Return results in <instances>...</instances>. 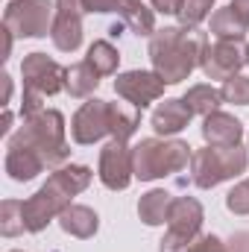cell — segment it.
Masks as SVG:
<instances>
[{
  "label": "cell",
  "mask_w": 249,
  "mask_h": 252,
  "mask_svg": "<svg viewBox=\"0 0 249 252\" xmlns=\"http://www.w3.org/2000/svg\"><path fill=\"white\" fill-rule=\"evenodd\" d=\"M91 179H94V173L85 164H62V167H56L41 188L30 199H24V226H27V232L38 235L53 220H59V214L73 202V196L91 185Z\"/></svg>",
  "instance_id": "cell-1"
},
{
  "label": "cell",
  "mask_w": 249,
  "mask_h": 252,
  "mask_svg": "<svg viewBox=\"0 0 249 252\" xmlns=\"http://www.w3.org/2000/svg\"><path fill=\"white\" fill-rule=\"evenodd\" d=\"M205 47H208V38L202 30H190L182 24L164 27V30H156V35L150 38V62L167 85H179L199 67Z\"/></svg>",
  "instance_id": "cell-2"
},
{
  "label": "cell",
  "mask_w": 249,
  "mask_h": 252,
  "mask_svg": "<svg viewBox=\"0 0 249 252\" xmlns=\"http://www.w3.org/2000/svg\"><path fill=\"white\" fill-rule=\"evenodd\" d=\"M9 144L35 153L47 170L62 167L70 158V144L64 138V115L56 109H44V112L27 118L24 126L9 138Z\"/></svg>",
  "instance_id": "cell-3"
},
{
  "label": "cell",
  "mask_w": 249,
  "mask_h": 252,
  "mask_svg": "<svg viewBox=\"0 0 249 252\" xmlns=\"http://www.w3.org/2000/svg\"><path fill=\"white\" fill-rule=\"evenodd\" d=\"M193 153L187 147V141L179 138H144L141 144L132 147V167H135V179L141 182H153V179H164L173 176L179 170H185L190 164Z\"/></svg>",
  "instance_id": "cell-4"
},
{
  "label": "cell",
  "mask_w": 249,
  "mask_h": 252,
  "mask_svg": "<svg viewBox=\"0 0 249 252\" xmlns=\"http://www.w3.org/2000/svg\"><path fill=\"white\" fill-rule=\"evenodd\" d=\"M24 76V100H21V118H32L44 112V100L67 88V67L47 59L44 53H30L21 62Z\"/></svg>",
  "instance_id": "cell-5"
},
{
  "label": "cell",
  "mask_w": 249,
  "mask_h": 252,
  "mask_svg": "<svg viewBox=\"0 0 249 252\" xmlns=\"http://www.w3.org/2000/svg\"><path fill=\"white\" fill-rule=\"evenodd\" d=\"M249 167V150L238 147H202L190 158V182L196 188L208 190L217 188L220 182H229L241 176Z\"/></svg>",
  "instance_id": "cell-6"
},
{
  "label": "cell",
  "mask_w": 249,
  "mask_h": 252,
  "mask_svg": "<svg viewBox=\"0 0 249 252\" xmlns=\"http://www.w3.org/2000/svg\"><path fill=\"white\" fill-rule=\"evenodd\" d=\"M53 0H9L3 9V27L18 38H44L53 30Z\"/></svg>",
  "instance_id": "cell-7"
},
{
  "label": "cell",
  "mask_w": 249,
  "mask_h": 252,
  "mask_svg": "<svg viewBox=\"0 0 249 252\" xmlns=\"http://www.w3.org/2000/svg\"><path fill=\"white\" fill-rule=\"evenodd\" d=\"M112 126H115V103L88 97V103H82L70 121V138L82 147H91L103 138H112Z\"/></svg>",
  "instance_id": "cell-8"
},
{
  "label": "cell",
  "mask_w": 249,
  "mask_h": 252,
  "mask_svg": "<svg viewBox=\"0 0 249 252\" xmlns=\"http://www.w3.org/2000/svg\"><path fill=\"white\" fill-rule=\"evenodd\" d=\"M100 182L109 190H126L135 179V167H132V147L129 141L112 138L103 150H100V167H97Z\"/></svg>",
  "instance_id": "cell-9"
},
{
  "label": "cell",
  "mask_w": 249,
  "mask_h": 252,
  "mask_svg": "<svg viewBox=\"0 0 249 252\" xmlns=\"http://www.w3.org/2000/svg\"><path fill=\"white\" fill-rule=\"evenodd\" d=\"M164 85L167 82L156 70H126L115 79L118 97H124L132 109H147L150 103H156L164 94Z\"/></svg>",
  "instance_id": "cell-10"
},
{
  "label": "cell",
  "mask_w": 249,
  "mask_h": 252,
  "mask_svg": "<svg viewBox=\"0 0 249 252\" xmlns=\"http://www.w3.org/2000/svg\"><path fill=\"white\" fill-rule=\"evenodd\" d=\"M244 64H247V44L244 41H217V44L205 47L199 70L208 79H223L226 82V79L238 76V70Z\"/></svg>",
  "instance_id": "cell-11"
},
{
  "label": "cell",
  "mask_w": 249,
  "mask_h": 252,
  "mask_svg": "<svg viewBox=\"0 0 249 252\" xmlns=\"http://www.w3.org/2000/svg\"><path fill=\"white\" fill-rule=\"evenodd\" d=\"M202 138L208 147H238L244 141V124L235 115L217 109L202 118Z\"/></svg>",
  "instance_id": "cell-12"
},
{
  "label": "cell",
  "mask_w": 249,
  "mask_h": 252,
  "mask_svg": "<svg viewBox=\"0 0 249 252\" xmlns=\"http://www.w3.org/2000/svg\"><path fill=\"white\" fill-rule=\"evenodd\" d=\"M190 118H193V112L185 106L182 97H167L164 103H158V109L153 112L150 124L156 129V135L170 138V135H179V132L190 124Z\"/></svg>",
  "instance_id": "cell-13"
},
{
  "label": "cell",
  "mask_w": 249,
  "mask_h": 252,
  "mask_svg": "<svg viewBox=\"0 0 249 252\" xmlns=\"http://www.w3.org/2000/svg\"><path fill=\"white\" fill-rule=\"evenodd\" d=\"M202 220H205V211H202V205H199L193 196H176V199L170 202V214H167L170 232L196 238L199 229H202Z\"/></svg>",
  "instance_id": "cell-14"
},
{
  "label": "cell",
  "mask_w": 249,
  "mask_h": 252,
  "mask_svg": "<svg viewBox=\"0 0 249 252\" xmlns=\"http://www.w3.org/2000/svg\"><path fill=\"white\" fill-rule=\"evenodd\" d=\"M59 226H62L64 235L79 238V241H88V238L97 235V229H100V217L94 214V208L70 202L62 214H59Z\"/></svg>",
  "instance_id": "cell-15"
},
{
  "label": "cell",
  "mask_w": 249,
  "mask_h": 252,
  "mask_svg": "<svg viewBox=\"0 0 249 252\" xmlns=\"http://www.w3.org/2000/svg\"><path fill=\"white\" fill-rule=\"evenodd\" d=\"M6 173L12 182H32L41 170H47L41 164V158L24 147H15V144H6Z\"/></svg>",
  "instance_id": "cell-16"
},
{
  "label": "cell",
  "mask_w": 249,
  "mask_h": 252,
  "mask_svg": "<svg viewBox=\"0 0 249 252\" xmlns=\"http://www.w3.org/2000/svg\"><path fill=\"white\" fill-rule=\"evenodd\" d=\"M50 38L56 44V50L73 53L82 44V15L79 12H59L56 9V21L50 30Z\"/></svg>",
  "instance_id": "cell-17"
},
{
  "label": "cell",
  "mask_w": 249,
  "mask_h": 252,
  "mask_svg": "<svg viewBox=\"0 0 249 252\" xmlns=\"http://www.w3.org/2000/svg\"><path fill=\"white\" fill-rule=\"evenodd\" d=\"M170 202H173V196L164 188L147 190V193L138 199V217H141L147 226H161V223H167Z\"/></svg>",
  "instance_id": "cell-18"
},
{
  "label": "cell",
  "mask_w": 249,
  "mask_h": 252,
  "mask_svg": "<svg viewBox=\"0 0 249 252\" xmlns=\"http://www.w3.org/2000/svg\"><path fill=\"white\" fill-rule=\"evenodd\" d=\"M211 32L217 35V41H244L247 24L235 15L232 6H220L211 12Z\"/></svg>",
  "instance_id": "cell-19"
},
{
  "label": "cell",
  "mask_w": 249,
  "mask_h": 252,
  "mask_svg": "<svg viewBox=\"0 0 249 252\" xmlns=\"http://www.w3.org/2000/svg\"><path fill=\"white\" fill-rule=\"evenodd\" d=\"M185 106L193 112V115H211V112H217L220 109V103H223V94H220V88H214L211 82H199V85H190L185 91Z\"/></svg>",
  "instance_id": "cell-20"
},
{
  "label": "cell",
  "mask_w": 249,
  "mask_h": 252,
  "mask_svg": "<svg viewBox=\"0 0 249 252\" xmlns=\"http://www.w3.org/2000/svg\"><path fill=\"white\" fill-rule=\"evenodd\" d=\"M97 85H100V73L85 62V59L67 67V88L64 91L70 97H91L97 91Z\"/></svg>",
  "instance_id": "cell-21"
},
{
  "label": "cell",
  "mask_w": 249,
  "mask_h": 252,
  "mask_svg": "<svg viewBox=\"0 0 249 252\" xmlns=\"http://www.w3.org/2000/svg\"><path fill=\"white\" fill-rule=\"evenodd\" d=\"M85 62L100 76H112L118 70V64H121V53H118V47L112 41H94L88 47V53H85Z\"/></svg>",
  "instance_id": "cell-22"
},
{
  "label": "cell",
  "mask_w": 249,
  "mask_h": 252,
  "mask_svg": "<svg viewBox=\"0 0 249 252\" xmlns=\"http://www.w3.org/2000/svg\"><path fill=\"white\" fill-rule=\"evenodd\" d=\"M21 232H27V226H24V202L3 199V205H0V235L3 238H18Z\"/></svg>",
  "instance_id": "cell-23"
},
{
  "label": "cell",
  "mask_w": 249,
  "mask_h": 252,
  "mask_svg": "<svg viewBox=\"0 0 249 252\" xmlns=\"http://www.w3.org/2000/svg\"><path fill=\"white\" fill-rule=\"evenodd\" d=\"M141 109H126L121 103H115V126H112V138H118V141H129L135 132H138V126H141V115H138Z\"/></svg>",
  "instance_id": "cell-24"
},
{
  "label": "cell",
  "mask_w": 249,
  "mask_h": 252,
  "mask_svg": "<svg viewBox=\"0 0 249 252\" xmlns=\"http://www.w3.org/2000/svg\"><path fill=\"white\" fill-rule=\"evenodd\" d=\"M211 9H214V0H185L176 18H179V24H182V27L196 30L205 18H211Z\"/></svg>",
  "instance_id": "cell-25"
},
{
  "label": "cell",
  "mask_w": 249,
  "mask_h": 252,
  "mask_svg": "<svg viewBox=\"0 0 249 252\" xmlns=\"http://www.w3.org/2000/svg\"><path fill=\"white\" fill-rule=\"evenodd\" d=\"M220 94H223V103H232V106H249V76L238 73V76L226 79L223 88H220Z\"/></svg>",
  "instance_id": "cell-26"
},
{
  "label": "cell",
  "mask_w": 249,
  "mask_h": 252,
  "mask_svg": "<svg viewBox=\"0 0 249 252\" xmlns=\"http://www.w3.org/2000/svg\"><path fill=\"white\" fill-rule=\"evenodd\" d=\"M226 208L232 211V214H249V179L244 182H238L235 188L226 193Z\"/></svg>",
  "instance_id": "cell-27"
},
{
  "label": "cell",
  "mask_w": 249,
  "mask_h": 252,
  "mask_svg": "<svg viewBox=\"0 0 249 252\" xmlns=\"http://www.w3.org/2000/svg\"><path fill=\"white\" fill-rule=\"evenodd\" d=\"M193 241H196V238H187V235H179V232H170V229H167V235H164L161 244H158V252H190Z\"/></svg>",
  "instance_id": "cell-28"
},
{
  "label": "cell",
  "mask_w": 249,
  "mask_h": 252,
  "mask_svg": "<svg viewBox=\"0 0 249 252\" xmlns=\"http://www.w3.org/2000/svg\"><path fill=\"white\" fill-rule=\"evenodd\" d=\"M129 3L132 0H85V12H115L121 18Z\"/></svg>",
  "instance_id": "cell-29"
},
{
  "label": "cell",
  "mask_w": 249,
  "mask_h": 252,
  "mask_svg": "<svg viewBox=\"0 0 249 252\" xmlns=\"http://www.w3.org/2000/svg\"><path fill=\"white\" fill-rule=\"evenodd\" d=\"M190 252H226V244L217 235H196Z\"/></svg>",
  "instance_id": "cell-30"
},
{
  "label": "cell",
  "mask_w": 249,
  "mask_h": 252,
  "mask_svg": "<svg viewBox=\"0 0 249 252\" xmlns=\"http://www.w3.org/2000/svg\"><path fill=\"white\" fill-rule=\"evenodd\" d=\"M150 3H153V9L161 12V15H179V9H182L185 0H150Z\"/></svg>",
  "instance_id": "cell-31"
},
{
  "label": "cell",
  "mask_w": 249,
  "mask_h": 252,
  "mask_svg": "<svg viewBox=\"0 0 249 252\" xmlns=\"http://www.w3.org/2000/svg\"><path fill=\"white\" fill-rule=\"evenodd\" d=\"M226 252H249V232L232 235V241L226 244Z\"/></svg>",
  "instance_id": "cell-32"
},
{
  "label": "cell",
  "mask_w": 249,
  "mask_h": 252,
  "mask_svg": "<svg viewBox=\"0 0 249 252\" xmlns=\"http://www.w3.org/2000/svg\"><path fill=\"white\" fill-rule=\"evenodd\" d=\"M56 9L59 12H79V15H85V0H56Z\"/></svg>",
  "instance_id": "cell-33"
},
{
  "label": "cell",
  "mask_w": 249,
  "mask_h": 252,
  "mask_svg": "<svg viewBox=\"0 0 249 252\" xmlns=\"http://www.w3.org/2000/svg\"><path fill=\"white\" fill-rule=\"evenodd\" d=\"M229 6L235 9V15H238V18H241V21L249 27V0H232Z\"/></svg>",
  "instance_id": "cell-34"
},
{
  "label": "cell",
  "mask_w": 249,
  "mask_h": 252,
  "mask_svg": "<svg viewBox=\"0 0 249 252\" xmlns=\"http://www.w3.org/2000/svg\"><path fill=\"white\" fill-rule=\"evenodd\" d=\"M0 79H3V106H6V103H9V97H12V76H9V73H3Z\"/></svg>",
  "instance_id": "cell-35"
},
{
  "label": "cell",
  "mask_w": 249,
  "mask_h": 252,
  "mask_svg": "<svg viewBox=\"0 0 249 252\" xmlns=\"http://www.w3.org/2000/svg\"><path fill=\"white\" fill-rule=\"evenodd\" d=\"M12 126V112H3V121H0V135H6Z\"/></svg>",
  "instance_id": "cell-36"
},
{
  "label": "cell",
  "mask_w": 249,
  "mask_h": 252,
  "mask_svg": "<svg viewBox=\"0 0 249 252\" xmlns=\"http://www.w3.org/2000/svg\"><path fill=\"white\" fill-rule=\"evenodd\" d=\"M247 64H249V47H247Z\"/></svg>",
  "instance_id": "cell-37"
},
{
  "label": "cell",
  "mask_w": 249,
  "mask_h": 252,
  "mask_svg": "<svg viewBox=\"0 0 249 252\" xmlns=\"http://www.w3.org/2000/svg\"><path fill=\"white\" fill-rule=\"evenodd\" d=\"M12 252H21V250H12Z\"/></svg>",
  "instance_id": "cell-38"
}]
</instances>
